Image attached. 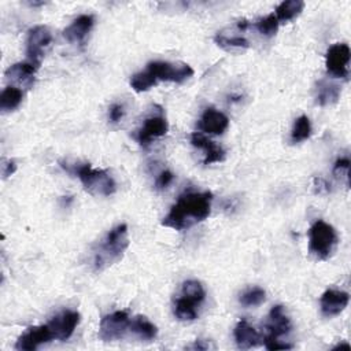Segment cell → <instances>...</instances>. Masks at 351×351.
Returning <instances> with one entry per match:
<instances>
[{"label":"cell","instance_id":"cell-1","mask_svg":"<svg viewBox=\"0 0 351 351\" xmlns=\"http://www.w3.org/2000/svg\"><path fill=\"white\" fill-rule=\"evenodd\" d=\"M213 193L204 192H185L170 207L167 215L162 219V225L176 230L188 229L204 221L211 211Z\"/></svg>","mask_w":351,"mask_h":351},{"label":"cell","instance_id":"cell-2","mask_svg":"<svg viewBox=\"0 0 351 351\" xmlns=\"http://www.w3.org/2000/svg\"><path fill=\"white\" fill-rule=\"evenodd\" d=\"M193 75V69L186 63H171L154 60L147 64L144 71L136 73L130 78V86L134 92H145L159 81L181 84Z\"/></svg>","mask_w":351,"mask_h":351},{"label":"cell","instance_id":"cell-3","mask_svg":"<svg viewBox=\"0 0 351 351\" xmlns=\"http://www.w3.org/2000/svg\"><path fill=\"white\" fill-rule=\"evenodd\" d=\"M129 230L126 223L114 226L103 240L93 248L92 265L96 271H101L122 259L129 247Z\"/></svg>","mask_w":351,"mask_h":351},{"label":"cell","instance_id":"cell-4","mask_svg":"<svg viewBox=\"0 0 351 351\" xmlns=\"http://www.w3.org/2000/svg\"><path fill=\"white\" fill-rule=\"evenodd\" d=\"M62 167L78 177L85 191L96 196H110L115 192L114 178L103 169H93L89 163H62Z\"/></svg>","mask_w":351,"mask_h":351},{"label":"cell","instance_id":"cell-5","mask_svg":"<svg viewBox=\"0 0 351 351\" xmlns=\"http://www.w3.org/2000/svg\"><path fill=\"white\" fill-rule=\"evenodd\" d=\"M206 299L203 285L196 280H186L181 284L180 293L174 300V315L180 321H193L197 318L199 307Z\"/></svg>","mask_w":351,"mask_h":351},{"label":"cell","instance_id":"cell-6","mask_svg":"<svg viewBox=\"0 0 351 351\" xmlns=\"http://www.w3.org/2000/svg\"><path fill=\"white\" fill-rule=\"evenodd\" d=\"M337 233L332 225L317 219L308 230V251L319 261L328 259L336 250Z\"/></svg>","mask_w":351,"mask_h":351},{"label":"cell","instance_id":"cell-7","mask_svg":"<svg viewBox=\"0 0 351 351\" xmlns=\"http://www.w3.org/2000/svg\"><path fill=\"white\" fill-rule=\"evenodd\" d=\"M130 318L128 311L118 310L111 314H107L101 318L99 326V337L103 341H115L121 340L126 332H129Z\"/></svg>","mask_w":351,"mask_h":351},{"label":"cell","instance_id":"cell-8","mask_svg":"<svg viewBox=\"0 0 351 351\" xmlns=\"http://www.w3.org/2000/svg\"><path fill=\"white\" fill-rule=\"evenodd\" d=\"M52 41L51 30L44 25H37L27 32L26 38V53L29 56V62L34 66H40L49 44Z\"/></svg>","mask_w":351,"mask_h":351},{"label":"cell","instance_id":"cell-9","mask_svg":"<svg viewBox=\"0 0 351 351\" xmlns=\"http://www.w3.org/2000/svg\"><path fill=\"white\" fill-rule=\"evenodd\" d=\"M351 51L348 44L336 43L326 51V70L337 78H348V64H350Z\"/></svg>","mask_w":351,"mask_h":351},{"label":"cell","instance_id":"cell-10","mask_svg":"<svg viewBox=\"0 0 351 351\" xmlns=\"http://www.w3.org/2000/svg\"><path fill=\"white\" fill-rule=\"evenodd\" d=\"M52 340H55V337L48 324L30 326L27 328L26 332H23L18 337L15 343V348L19 351H33V350H37L40 346L47 344Z\"/></svg>","mask_w":351,"mask_h":351},{"label":"cell","instance_id":"cell-11","mask_svg":"<svg viewBox=\"0 0 351 351\" xmlns=\"http://www.w3.org/2000/svg\"><path fill=\"white\" fill-rule=\"evenodd\" d=\"M80 322V313L74 310H64L56 314L49 322H47L53 333L55 340H67Z\"/></svg>","mask_w":351,"mask_h":351},{"label":"cell","instance_id":"cell-12","mask_svg":"<svg viewBox=\"0 0 351 351\" xmlns=\"http://www.w3.org/2000/svg\"><path fill=\"white\" fill-rule=\"evenodd\" d=\"M291 319L284 313V307L277 304L271 307L267 322H266V336L262 340H278V337L288 335L291 330Z\"/></svg>","mask_w":351,"mask_h":351},{"label":"cell","instance_id":"cell-13","mask_svg":"<svg viewBox=\"0 0 351 351\" xmlns=\"http://www.w3.org/2000/svg\"><path fill=\"white\" fill-rule=\"evenodd\" d=\"M169 123L163 115H151L144 119L137 132V141L140 145L147 147L152 140L162 137L167 133Z\"/></svg>","mask_w":351,"mask_h":351},{"label":"cell","instance_id":"cell-14","mask_svg":"<svg viewBox=\"0 0 351 351\" xmlns=\"http://www.w3.org/2000/svg\"><path fill=\"white\" fill-rule=\"evenodd\" d=\"M93 23H95L93 15L82 14V15L77 16V18L63 30V36H64V38H66L69 43L82 45V44L85 43L86 36H88L89 32L92 30Z\"/></svg>","mask_w":351,"mask_h":351},{"label":"cell","instance_id":"cell-15","mask_svg":"<svg viewBox=\"0 0 351 351\" xmlns=\"http://www.w3.org/2000/svg\"><path fill=\"white\" fill-rule=\"evenodd\" d=\"M228 126L229 118L223 112L213 107H208L203 111L197 123L199 130L208 134H222L228 129Z\"/></svg>","mask_w":351,"mask_h":351},{"label":"cell","instance_id":"cell-16","mask_svg":"<svg viewBox=\"0 0 351 351\" xmlns=\"http://www.w3.org/2000/svg\"><path fill=\"white\" fill-rule=\"evenodd\" d=\"M191 144L196 148H200L204 151V159H203V165H211V163H218L222 162L225 159V149L218 145L215 141L210 140L208 137H206L204 134L199 133V132H193L191 134Z\"/></svg>","mask_w":351,"mask_h":351},{"label":"cell","instance_id":"cell-17","mask_svg":"<svg viewBox=\"0 0 351 351\" xmlns=\"http://www.w3.org/2000/svg\"><path fill=\"white\" fill-rule=\"evenodd\" d=\"M348 302L350 296L347 292L339 289H326L319 299L321 311L325 317L337 315L347 307Z\"/></svg>","mask_w":351,"mask_h":351},{"label":"cell","instance_id":"cell-18","mask_svg":"<svg viewBox=\"0 0 351 351\" xmlns=\"http://www.w3.org/2000/svg\"><path fill=\"white\" fill-rule=\"evenodd\" d=\"M38 67L34 66L32 62H19L10 66L5 70V77L7 80L16 82L18 85L29 89L34 84V75Z\"/></svg>","mask_w":351,"mask_h":351},{"label":"cell","instance_id":"cell-19","mask_svg":"<svg viewBox=\"0 0 351 351\" xmlns=\"http://www.w3.org/2000/svg\"><path fill=\"white\" fill-rule=\"evenodd\" d=\"M234 340L239 348L248 350L259 346L262 337L255 328H252L245 319H241L234 326Z\"/></svg>","mask_w":351,"mask_h":351},{"label":"cell","instance_id":"cell-20","mask_svg":"<svg viewBox=\"0 0 351 351\" xmlns=\"http://www.w3.org/2000/svg\"><path fill=\"white\" fill-rule=\"evenodd\" d=\"M129 332L143 341L154 340L158 335L156 326L144 315H136L134 318L130 319Z\"/></svg>","mask_w":351,"mask_h":351},{"label":"cell","instance_id":"cell-21","mask_svg":"<svg viewBox=\"0 0 351 351\" xmlns=\"http://www.w3.org/2000/svg\"><path fill=\"white\" fill-rule=\"evenodd\" d=\"M304 8V1L302 0H285L281 1L276 7V18L278 22H288L293 18H296Z\"/></svg>","mask_w":351,"mask_h":351},{"label":"cell","instance_id":"cell-22","mask_svg":"<svg viewBox=\"0 0 351 351\" xmlns=\"http://www.w3.org/2000/svg\"><path fill=\"white\" fill-rule=\"evenodd\" d=\"M340 96V86L329 82V81H319L317 88V103L319 106H328L336 103Z\"/></svg>","mask_w":351,"mask_h":351},{"label":"cell","instance_id":"cell-23","mask_svg":"<svg viewBox=\"0 0 351 351\" xmlns=\"http://www.w3.org/2000/svg\"><path fill=\"white\" fill-rule=\"evenodd\" d=\"M23 97V92L14 85H8L1 90L0 95V110L4 112L15 110Z\"/></svg>","mask_w":351,"mask_h":351},{"label":"cell","instance_id":"cell-24","mask_svg":"<svg viewBox=\"0 0 351 351\" xmlns=\"http://www.w3.org/2000/svg\"><path fill=\"white\" fill-rule=\"evenodd\" d=\"M311 136V123L307 115H300L299 118L295 119L292 132H291V141L293 144L302 143L307 140Z\"/></svg>","mask_w":351,"mask_h":351},{"label":"cell","instance_id":"cell-25","mask_svg":"<svg viewBox=\"0 0 351 351\" xmlns=\"http://www.w3.org/2000/svg\"><path fill=\"white\" fill-rule=\"evenodd\" d=\"M214 40L221 48H225V49H234V48L244 49V48L250 47V43L247 38L237 36V34L226 36L223 32H218Z\"/></svg>","mask_w":351,"mask_h":351},{"label":"cell","instance_id":"cell-26","mask_svg":"<svg viewBox=\"0 0 351 351\" xmlns=\"http://www.w3.org/2000/svg\"><path fill=\"white\" fill-rule=\"evenodd\" d=\"M278 25H280V22L277 21L274 12H271V14H269V15H266V16H263V18H261L255 22L256 30L265 37L274 36L278 30Z\"/></svg>","mask_w":351,"mask_h":351},{"label":"cell","instance_id":"cell-27","mask_svg":"<svg viewBox=\"0 0 351 351\" xmlns=\"http://www.w3.org/2000/svg\"><path fill=\"white\" fill-rule=\"evenodd\" d=\"M265 299H266L265 289H262L259 287H254V288H250L248 291H245L240 296V303L245 307H254V306H259L261 303H263Z\"/></svg>","mask_w":351,"mask_h":351},{"label":"cell","instance_id":"cell-28","mask_svg":"<svg viewBox=\"0 0 351 351\" xmlns=\"http://www.w3.org/2000/svg\"><path fill=\"white\" fill-rule=\"evenodd\" d=\"M348 169H350V159L348 158H339L335 162L333 174L337 178H344L347 185H348Z\"/></svg>","mask_w":351,"mask_h":351},{"label":"cell","instance_id":"cell-29","mask_svg":"<svg viewBox=\"0 0 351 351\" xmlns=\"http://www.w3.org/2000/svg\"><path fill=\"white\" fill-rule=\"evenodd\" d=\"M173 178H174V174H173L170 170H163V171L158 176V178H156V181H155L156 189H165L166 186H169V185L171 184Z\"/></svg>","mask_w":351,"mask_h":351},{"label":"cell","instance_id":"cell-30","mask_svg":"<svg viewBox=\"0 0 351 351\" xmlns=\"http://www.w3.org/2000/svg\"><path fill=\"white\" fill-rule=\"evenodd\" d=\"M123 114H125V110L122 104H112L108 111V118L112 123H118L123 118Z\"/></svg>","mask_w":351,"mask_h":351},{"label":"cell","instance_id":"cell-31","mask_svg":"<svg viewBox=\"0 0 351 351\" xmlns=\"http://www.w3.org/2000/svg\"><path fill=\"white\" fill-rule=\"evenodd\" d=\"M16 170V165L14 160L7 159V158H1V176L3 178H8L10 176L14 174V171Z\"/></svg>","mask_w":351,"mask_h":351},{"label":"cell","instance_id":"cell-32","mask_svg":"<svg viewBox=\"0 0 351 351\" xmlns=\"http://www.w3.org/2000/svg\"><path fill=\"white\" fill-rule=\"evenodd\" d=\"M263 344L267 350L270 351H277V350H289L292 348V344L281 343L280 340H263Z\"/></svg>","mask_w":351,"mask_h":351},{"label":"cell","instance_id":"cell-33","mask_svg":"<svg viewBox=\"0 0 351 351\" xmlns=\"http://www.w3.org/2000/svg\"><path fill=\"white\" fill-rule=\"evenodd\" d=\"M203 341H204V340H200V339H199V340H196L195 344L191 346L189 348H193V350H207L210 346H208L207 343H203Z\"/></svg>","mask_w":351,"mask_h":351},{"label":"cell","instance_id":"cell-34","mask_svg":"<svg viewBox=\"0 0 351 351\" xmlns=\"http://www.w3.org/2000/svg\"><path fill=\"white\" fill-rule=\"evenodd\" d=\"M343 347H346V348H348L350 346H348V343H341V344H337L335 348H343Z\"/></svg>","mask_w":351,"mask_h":351},{"label":"cell","instance_id":"cell-35","mask_svg":"<svg viewBox=\"0 0 351 351\" xmlns=\"http://www.w3.org/2000/svg\"><path fill=\"white\" fill-rule=\"evenodd\" d=\"M30 5H43V4H45L44 1H32V3H29Z\"/></svg>","mask_w":351,"mask_h":351}]
</instances>
